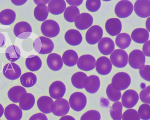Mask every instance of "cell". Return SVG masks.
Segmentation results:
<instances>
[{
  "mask_svg": "<svg viewBox=\"0 0 150 120\" xmlns=\"http://www.w3.org/2000/svg\"><path fill=\"white\" fill-rule=\"evenodd\" d=\"M33 45L36 52L42 55L50 54L54 48L52 41L50 39L43 36L37 38L33 42Z\"/></svg>",
  "mask_w": 150,
  "mask_h": 120,
  "instance_id": "6da1fadb",
  "label": "cell"
},
{
  "mask_svg": "<svg viewBox=\"0 0 150 120\" xmlns=\"http://www.w3.org/2000/svg\"><path fill=\"white\" fill-rule=\"evenodd\" d=\"M131 83L130 76L125 72L116 74L112 80V86L115 89L118 91L124 90L130 86Z\"/></svg>",
  "mask_w": 150,
  "mask_h": 120,
  "instance_id": "7a4b0ae2",
  "label": "cell"
},
{
  "mask_svg": "<svg viewBox=\"0 0 150 120\" xmlns=\"http://www.w3.org/2000/svg\"><path fill=\"white\" fill-rule=\"evenodd\" d=\"M41 30L42 34L49 38H54L59 34L60 28L59 24L53 20H47L41 25Z\"/></svg>",
  "mask_w": 150,
  "mask_h": 120,
  "instance_id": "3957f363",
  "label": "cell"
},
{
  "mask_svg": "<svg viewBox=\"0 0 150 120\" xmlns=\"http://www.w3.org/2000/svg\"><path fill=\"white\" fill-rule=\"evenodd\" d=\"M87 99L83 93L76 92L70 96L69 104L71 109L76 112H80L86 107Z\"/></svg>",
  "mask_w": 150,
  "mask_h": 120,
  "instance_id": "277c9868",
  "label": "cell"
},
{
  "mask_svg": "<svg viewBox=\"0 0 150 120\" xmlns=\"http://www.w3.org/2000/svg\"><path fill=\"white\" fill-rule=\"evenodd\" d=\"M145 57L143 52L139 49L132 51L129 55V65L134 69L142 68L145 65Z\"/></svg>",
  "mask_w": 150,
  "mask_h": 120,
  "instance_id": "5b68a950",
  "label": "cell"
},
{
  "mask_svg": "<svg viewBox=\"0 0 150 120\" xmlns=\"http://www.w3.org/2000/svg\"><path fill=\"white\" fill-rule=\"evenodd\" d=\"M128 59L127 54L123 49H116L110 56L112 64L118 68H123L126 66L128 63Z\"/></svg>",
  "mask_w": 150,
  "mask_h": 120,
  "instance_id": "8992f818",
  "label": "cell"
},
{
  "mask_svg": "<svg viewBox=\"0 0 150 120\" xmlns=\"http://www.w3.org/2000/svg\"><path fill=\"white\" fill-rule=\"evenodd\" d=\"M133 6L129 1H121L116 4L115 13L120 18H125L129 17L133 12Z\"/></svg>",
  "mask_w": 150,
  "mask_h": 120,
  "instance_id": "52a82bcc",
  "label": "cell"
},
{
  "mask_svg": "<svg viewBox=\"0 0 150 120\" xmlns=\"http://www.w3.org/2000/svg\"><path fill=\"white\" fill-rule=\"evenodd\" d=\"M70 109L69 102L64 99H57L52 106V112L57 116H64L68 114Z\"/></svg>",
  "mask_w": 150,
  "mask_h": 120,
  "instance_id": "ba28073f",
  "label": "cell"
},
{
  "mask_svg": "<svg viewBox=\"0 0 150 120\" xmlns=\"http://www.w3.org/2000/svg\"><path fill=\"white\" fill-rule=\"evenodd\" d=\"M32 27L26 22H20L16 24L14 27V34L17 37L25 39L29 37L32 34Z\"/></svg>",
  "mask_w": 150,
  "mask_h": 120,
  "instance_id": "9c48e42d",
  "label": "cell"
},
{
  "mask_svg": "<svg viewBox=\"0 0 150 120\" xmlns=\"http://www.w3.org/2000/svg\"><path fill=\"white\" fill-rule=\"evenodd\" d=\"M103 30L100 26L94 25L88 30L86 34V42L91 45L96 44L103 37Z\"/></svg>",
  "mask_w": 150,
  "mask_h": 120,
  "instance_id": "30bf717a",
  "label": "cell"
},
{
  "mask_svg": "<svg viewBox=\"0 0 150 120\" xmlns=\"http://www.w3.org/2000/svg\"><path fill=\"white\" fill-rule=\"evenodd\" d=\"M3 73L7 79L15 80L20 77L21 75V70L19 66L11 62L7 63L4 67Z\"/></svg>",
  "mask_w": 150,
  "mask_h": 120,
  "instance_id": "8fae6325",
  "label": "cell"
},
{
  "mask_svg": "<svg viewBox=\"0 0 150 120\" xmlns=\"http://www.w3.org/2000/svg\"><path fill=\"white\" fill-rule=\"evenodd\" d=\"M139 99V95L137 92L132 90H127L122 96V105L127 108H133L138 103Z\"/></svg>",
  "mask_w": 150,
  "mask_h": 120,
  "instance_id": "7c38bea8",
  "label": "cell"
},
{
  "mask_svg": "<svg viewBox=\"0 0 150 120\" xmlns=\"http://www.w3.org/2000/svg\"><path fill=\"white\" fill-rule=\"evenodd\" d=\"M66 91L64 84L62 81H55L50 85L49 89L50 95L53 99H62Z\"/></svg>",
  "mask_w": 150,
  "mask_h": 120,
  "instance_id": "4fadbf2b",
  "label": "cell"
},
{
  "mask_svg": "<svg viewBox=\"0 0 150 120\" xmlns=\"http://www.w3.org/2000/svg\"><path fill=\"white\" fill-rule=\"evenodd\" d=\"M95 59L90 55L81 56L77 63V66L81 70L86 71L93 70L95 67Z\"/></svg>",
  "mask_w": 150,
  "mask_h": 120,
  "instance_id": "5bb4252c",
  "label": "cell"
},
{
  "mask_svg": "<svg viewBox=\"0 0 150 120\" xmlns=\"http://www.w3.org/2000/svg\"><path fill=\"white\" fill-rule=\"evenodd\" d=\"M96 68L98 73L102 76H106L110 73L111 71V62L109 59L106 56H101L97 60Z\"/></svg>",
  "mask_w": 150,
  "mask_h": 120,
  "instance_id": "9a60e30c",
  "label": "cell"
},
{
  "mask_svg": "<svg viewBox=\"0 0 150 120\" xmlns=\"http://www.w3.org/2000/svg\"><path fill=\"white\" fill-rule=\"evenodd\" d=\"M93 23V18L91 15L88 13H82L76 18L75 25L78 29L83 30L91 27Z\"/></svg>",
  "mask_w": 150,
  "mask_h": 120,
  "instance_id": "2e32d148",
  "label": "cell"
},
{
  "mask_svg": "<svg viewBox=\"0 0 150 120\" xmlns=\"http://www.w3.org/2000/svg\"><path fill=\"white\" fill-rule=\"evenodd\" d=\"M150 1H137L135 3L134 11L137 15L142 18L149 17L150 15Z\"/></svg>",
  "mask_w": 150,
  "mask_h": 120,
  "instance_id": "e0dca14e",
  "label": "cell"
},
{
  "mask_svg": "<svg viewBox=\"0 0 150 120\" xmlns=\"http://www.w3.org/2000/svg\"><path fill=\"white\" fill-rule=\"evenodd\" d=\"M4 115L8 120H21L23 116L21 108L14 104H11L5 108Z\"/></svg>",
  "mask_w": 150,
  "mask_h": 120,
  "instance_id": "ac0fdd59",
  "label": "cell"
},
{
  "mask_svg": "<svg viewBox=\"0 0 150 120\" xmlns=\"http://www.w3.org/2000/svg\"><path fill=\"white\" fill-rule=\"evenodd\" d=\"M105 29L110 35L115 36L119 34L122 31V23L118 18H110L106 22Z\"/></svg>",
  "mask_w": 150,
  "mask_h": 120,
  "instance_id": "d6986e66",
  "label": "cell"
},
{
  "mask_svg": "<svg viewBox=\"0 0 150 120\" xmlns=\"http://www.w3.org/2000/svg\"><path fill=\"white\" fill-rule=\"evenodd\" d=\"M47 62L48 67L52 71H59L63 66L62 57L56 53L49 54L47 57Z\"/></svg>",
  "mask_w": 150,
  "mask_h": 120,
  "instance_id": "ffe728a7",
  "label": "cell"
},
{
  "mask_svg": "<svg viewBox=\"0 0 150 120\" xmlns=\"http://www.w3.org/2000/svg\"><path fill=\"white\" fill-rule=\"evenodd\" d=\"M64 39L67 43L73 46L79 45L83 40L81 33L79 31L74 29L68 30L65 33Z\"/></svg>",
  "mask_w": 150,
  "mask_h": 120,
  "instance_id": "44dd1931",
  "label": "cell"
},
{
  "mask_svg": "<svg viewBox=\"0 0 150 120\" xmlns=\"http://www.w3.org/2000/svg\"><path fill=\"white\" fill-rule=\"evenodd\" d=\"M100 86V81L99 77L93 75L86 78L85 81L84 88L88 93L94 94L98 90Z\"/></svg>",
  "mask_w": 150,
  "mask_h": 120,
  "instance_id": "7402d4cb",
  "label": "cell"
},
{
  "mask_svg": "<svg viewBox=\"0 0 150 120\" xmlns=\"http://www.w3.org/2000/svg\"><path fill=\"white\" fill-rule=\"evenodd\" d=\"M98 48L103 55H109L115 50V43L110 38L104 37L98 44Z\"/></svg>",
  "mask_w": 150,
  "mask_h": 120,
  "instance_id": "603a6c76",
  "label": "cell"
},
{
  "mask_svg": "<svg viewBox=\"0 0 150 120\" xmlns=\"http://www.w3.org/2000/svg\"><path fill=\"white\" fill-rule=\"evenodd\" d=\"M66 6V3L64 0H52L48 3V9L52 14L58 15L63 13Z\"/></svg>",
  "mask_w": 150,
  "mask_h": 120,
  "instance_id": "cb8c5ba5",
  "label": "cell"
},
{
  "mask_svg": "<svg viewBox=\"0 0 150 120\" xmlns=\"http://www.w3.org/2000/svg\"><path fill=\"white\" fill-rule=\"evenodd\" d=\"M54 101L50 97L44 96L40 97L37 101V105L39 109L45 114L52 112V106Z\"/></svg>",
  "mask_w": 150,
  "mask_h": 120,
  "instance_id": "d4e9b609",
  "label": "cell"
},
{
  "mask_svg": "<svg viewBox=\"0 0 150 120\" xmlns=\"http://www.w3.org/2000/svg\"><path fill=\"white\" fill-rule=\"evenodd\" d=\"M19 107L24 111L30 110L33 108L35 103L34 96L30 93L23 94L19 101Z\"/></svg>",
  "mask_w": 150,
  "mask_h": 120,
  "instance_id": "484cf974",
  "label": "cell"
},
{
  "mask_svg": "<svg viewBox=\"0 0 150 120\" xmlns=\"http://www.w3.org/2000/svg\"><path fill=\"white\" fill-rule=\"evenodd\" d=\"M16 15L11 9H7L0 12V23L4 25H11L14 22Z\"/></svg>",
  "mask_w": 150,
  "mask_h": 120,
  "instance_id": "4316f807",
  "label": "cell"
},
{
  "mask_svg": "<svg viewBox=\"0 0 150 120\" xmlns=\"http://www.w3.org/2000/svg\"><path fill=\"white\" fill-rule=\"evenodd\" d=\"M131 38L133 41L139 44H144L147 42L149 38V33L145 29H136L132 32Z\"/></svg>",
  "mask_w": 150,
  "mask_h": 120,
  "instance_id": "83f0119b",
  "label": "cell"
},
{
  "mask_svg": "<svg viewBox=\"0 0 150 120\" xmlns=\"http://www.w3.org/2000/svg\"><path fill=\"white\" fill-rule=\"evenodd\" d=\"M26 93V90L22 86H15L9 90L8 93V96L10 101L12 102L18 103L23 95Z\"/></svg>",
  "mask_w": 150,
  "mask_h": 120,
  "instance_id": "f1b7e54d",
  "label": "cell"
},
{
  "mask_svg": "<svg viewBox=\"0 0 150 120\" xmlns=\"http://www.w3.org/2000/svg\"><path fill=\"white\" fill-rule=\"evenodd\" d=\"M78 58V54L76 51L69 49L64 52L62 56V60L67 66L73 67L77 64Z\"/></svg>",
  "mask_w": 150,
  "mask_h": 120,
  "instance_id": "f546056e",
  "label": "cell"
},
{
  "mask_svg": "<svg viewBox=\"0 0 150 120\" xmlns=\"http://www.w3.org/2000/svg\"><path fill=\"white\" fill-rule=\"evenodd\" d=\"M25 64L26 68L31 71H38L42 66V61L39 56L31 55L26 59Z\"/></svg>",
  "mask_w": 150,
  "mask_h": 120,
  "instance_id": "4dcf8cb0",
  "label": "cell"
},
{
  "mask_svg": "<svg viewBox=\"0 0 150 120\" xmlns=\"http://www.w3.org/2000/svg\"><path fill=\"white\" fill-rule=\"evenodd\" d=\"M49 11L48 7L43 3L38 4L34 10V16L36 19L40 22H43L48 18Z\"/></svg>",
  "mask_w": 150,
  "mask_h": 120,
  "instance_id": "1f68e13d",
  "label": "cell"
},
{
  "mask_svg": "<svg viewBox=\"0 0 150 120\" xmlns=\"http://www.w3.org/2000/svg\"><path fill=\"white\" fill-rule=\"evenodd\" d=\"M87 77L86 74L83 72L80 71L76 73L71 77V83L76 88L79 89H83L85 81Z\"/></svg>",
  "mask_w": 150,
  "mask_h": 120,
  "instance_id": "d6a6232c",
  "label": "cell"
},
{
  "mask_svg": "<svg viewBox=\"0 0 150 120\" xmlns=\"http://www.w3.org/2000/svg\"><path fill=\"white\" fill-rule=\"evenodd\" d=\"M37 81L36 76L32 72L25 73L20 77L21 84L25 88L32 87L36 83Z\"/></svg>",
  "mask_w": 150,
  "mask_h": 120,
  "instance_id": "836d02e7",
  "label": "cell"
},
{
  "mask_svg": "<svg viewBox=\"0 0 150 120\" xmlns=\"http://www.w3.org/2000/svg\"><path fill=\"white\" fill-rule=\"evenodd\" d=\"M5 55L9 61L13 63L20 58L21 52L20 49L17 46L11 45L8 47L6 50Z\"/></svg>",
  "mask_w": 150,
  "mask_h": 120,
  "instance_id": "e575fe53",
  "label": "cell"
},
{
  "mask_svg": "<svg viewBox=\"0 0 150 120\" xmlns=\"http://www.w3.org/2000/svg\"><path fill=\"white\" fill-rule=\"evenodd\" d=\"M80 14V11L78 7L76 6L68 7L64 10V19L68 22L72 23Z\"/></svg>",
  "mask_w": 150,
  "mask_h": 120,
  "instance_id": "d590c367",
  "label": "cell"
},
{
  "mask_svg": "<svg viewBox=\"0 0 150 120\" xmlns=\"http://www.w3.org/2000/svg\"><path fill=\"white\" fill-rule=\"evenodd\" d=\"M131 42V38L127 33H121L117 36L116 39V45L122 49H125L128 48Z\"/></svg>",
  "mask_w": 150,
  "mask_h": 120,
  "instance_id": "8d00e7d4",
  "label": "cell"
},
{
  "mask_svg": "<svg viewBox=\"0 0 150 120\" xmlns=\"http://www.w3.org/2000/svg\"><path fill=\"white\" fill-rule=\"evenodd\" d=\"M122 109L123 105L121 102H116L114 103L110 111L112 118L113 120H122Z\"/></svg>",
  "mask_w": 150,
  "mask_h": 120,
  "instance_id": "74e56055",
  "label": "cell"
},
{
  "mask_svg": "<svg viewBox=\"0 0 150 120\" xmlns=\"http://www.w3.org/2000/svg\"><path fill=\"white\" fill-rule=\"evenodd\" d=\"M106 93L109 100L112 102L119 101L122 96L120 91L115 89L112 86L111 84L108 85L107 87Z\"/></svg>",
  "mask_w": 150,
  "mask_h": 120,
  "instance_id": "f35d334b",
  "label": "cell"
},
{
  "mask_svg": "<svg viewBox=\"0 0 150 120\" xmlns=\"http://www.w3.org/2000/svg\"><path fill=\"white\" fill-rule=\"evenodd\" d=\"M150 106L149 104H143L138 109V114L139 117L143 120H149L150 119Z\"/></svg>",
  "mask_w": 150,
  "mask_h": 120,
  "instance_id": "ab89813d",
  "label": "cell"
},
{
  "mask_svg": "<svg viewBox=\"0 0 150 120\" xmlns=\"http://www.w3.org/2000/svg\"><path fill=\"white\" fill-rule=\"evenodd\" d=\"M101 115L97 111L91 110L85 113L81 116L80 120H100Z\"/></svg>",
  "mask_w": 150,
  "mask_h": 120,
  "instance_id": "60d3db41",
  "label": "cell"
},
{
  "mask_svg": "<svg viewBox=\"0 0 150 120\" xmlns=\"http://www.w3.org/2000/svg\"><path fill=\"white\" fill-rule=\"evenodd\" d=\"M123 120H140L138 112L134 109H129L126 111L122 116Z\"/></svg>",
  "mask_w": 150,
  "mask_h": 120,
  "instance_id": "b9f144b4",
  "label": "cell"
},
{
  "mask_svg": "<svg viewBox=\"0 0 150 120\" xmlns=\"http://www.w3.org/2000/svg\"><path fill=\"white\" fill-rule=\"evenodd\" d=\"M101 6V1L100 0H88L86 3V8L88 11L92 12L98 11Z\"/></svg>",
  "mask_w": 150,
  "mask_h": 120,
  "instance_id": "7bdbcfd3",
  "label": "cell"
},
{
  "mask_svg": "<svg viewBox=\"0 0 150 120\" xmlns=\"http://www.w3.org/2000/svg\"><path fill=\"white\" fill-rule=\"evenodd\" d=\"M150 86H149L144 88L140 92L139 96L141 100L144 103H150Z\"/></svg>",
  "mask_w": 150,
  "mask_h": 120,
  "instance_id": "ee69618b",
  "label": "cell"
},
{
  "mask_svg": "<svg viewBox=\"0 0 150 120\" xmlns=\"http://www.w3.org/2000/svg\"><path fill=\"white\" fill-rule=\"evenodd\" d=\"M150 66L149 65L144 66L139 70V74L141 77L146 81L149 82Z\"/></svg>",
  "mask_w": 150,
  "mask_h": 120,
  "instance_id": "f6af8a7d",
  "label": "cell"
},
{
  "mask_svg": "<svg viewBox=\"0 0 150 120\" xmlns=\"http://www.w3.org/2000/svg\"><path fill=\"white\" fill-rule=\"evenodd\" d=\"M29 120H48L47 116L42 113H38L32 115Z\"/></svg>",
  "mask_w": 150,
  "mask_h": 120,
  "instance_id": "bcb514c9",
  "label": "cell"
},
{
  "mask_svg": "<svg viewBox=\"0 0 150 120\" xmlns=\"http://www.w3.org/2000/svg\"><path fill=\"white\" fill-rule=\"evenodd\" d=\"M150 41H148L146 42L143 46V51L146 56L150 57Z\"/></svg>",
  "mask_w": 150,
  "mask_h": 120,
  "instance_id": "7dc6e473",
  "label": "cell"
},
{
  "mask_svg": "<svg viewBox=\"0 0 150 120\" xmlns=\"http://www.w3.org/2000/svg\"><path fill=\"white\" fill-rule=\"evenodd\" d=\"M66 1L69 5L73 6H78L82 4L83 1V0L82 1L81 0V1H68V0H67Z\"/></svg>",
  "mask_w": 150,
  "mask_h": 120,
  "instance_id": "c3c4849f",
  "label": "cell"
},
{
  "mask_svg": "<svg viewBox=\"0 0 150 120\" xmlns=\"http://www.w3.org/2000/svg\"><path fill=\"white\" fill-rule=\"evenodd\" d=\"M6 38L4 35L0 32V48H2L5 44Z\"/></svg>",
  "mask_w": 150,
  "mask_h": 120,
  "instance_id": "681fc988",
  "label": "cell"
},
{
  "mask_svg": "<svg viewBox=\"0 0 150 120\" xmlns=\"http://www.w3.org/2000/svg\"><path fill=\"white\" fill-rule=\"evenodd\" d=\"M27 0L26 1H13L11 0V2L15 5L21 6L23 5L24 4L27 2Z\"/></svg>",
  "mask_w": 150,
  "mask_h": 120,
  "instance_id": "f907efd6",
  "label": "cell"
},
{
  "mask_svg": "<svg viewBox=\"0 0 150 120\" xmlns=\"http://www.w3.org/2000/svg\"><path fill=\"white\" fill-rule=\"evenodd\" d=\"M59 120H76L72 116L66 115V116H63Z\"/></svg>",
  "mask_w": 150,
  "mask_h": 120,
  "instance_id": "816d5d0a",
  "label": "cell"
},
{
  "mask_svg": "<svg viewBox=\"0 0 150 120\" xmlns=\"http://www.w3.org/2000/svg\"><path fill=\"white\" fill-rule=\"evenodd\" d=\"M49 1H34V2L37 5L40 4V3H43V4L46 5V4H47V3H48V2H49Z\"/></svg>",
  "mask_w": 150,
  "mask_h": 120,
  "instance_id": "f5cc1de1",
  "label": "cell"
},
{
  "mask_svg": "<svg viewBox=\"0 0 150 120\" xmlns=\"http://www.w3.org/2000/svg\"><path fill=\"white\" fill-rule=\"evenodd\" d=\"M4 112V109L3 106L0 104V118L3 116Z\"/></svg>",
  "mask_w": 150,
  "mask_h": 120,
  "instance_id": "db71d44e",
  "label": "cell"
}]
</instances>
